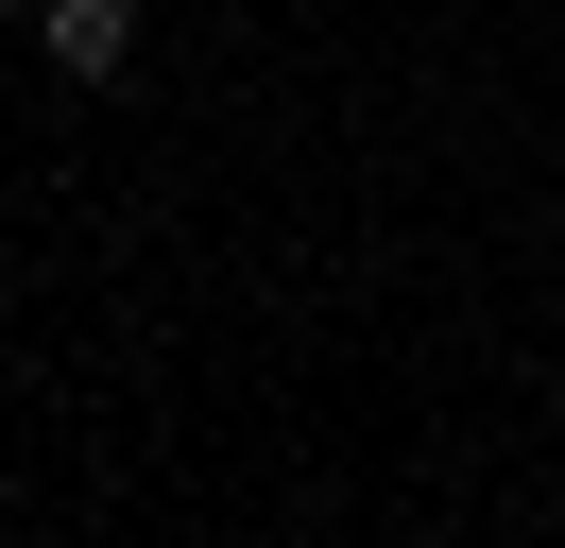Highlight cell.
I'll use <instances>...</instances> for the list:
<instances>
[{"label":"cell","instance_id":"obj_1","mask_svg":"<svg viewBox=\"0 0 565 548\" xmlns=\"http://www.w3.org/2000/svg\"><path fill=\"white\" fill-rule=\"evenodd\" d=\"M35 34H52V68H70V86H104V68L138 52V0H35Z\"/></svg>","mask_w":565,"mask_h":548},{"label":"cell","instance_id":"obj_2","mask_svg":"<svg viewBox=\"0 0 565 548\" xmlns=\"http://www.w3.org/2000/svg\"><path fill=\"white\" fill-rule=\"evenodd\" d=\"M0 18H35V0H0Z\"/></svg>","mask_w":565,"mask_h":548}]
</instances>
